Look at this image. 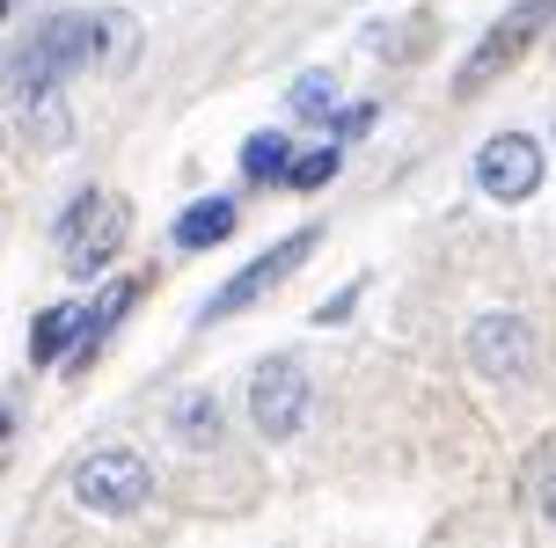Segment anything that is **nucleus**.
<instances>
[{
	"label": "nucleus",
	"instance_id": "obj_1",
	"mask_svg": "<svg viewBox=\"0 0 556 548\" xmlns=\"http://www.w3.org/2000/svg\"><path fill=\"white\" fill-rule=\"evenodd\" d=\"M103 29H111V15H103V23H96V15H45L37 37L15 44V95H23V110L52 103L66 74L96 66V59H103Z\"/></svg>",
	"mask_w": 556,
	"mask_h": 548
},
{
	"label": "nucleus",
	"instance_id": "obj_2",
	"mask_svg": "<svg viewBox=\"0 0 556 548\" xmlns=\"http://www.w3.org/2000/svg\"><path fill=\"white\" fill-rule=\"evenodd\" d=\"M52 234H59V248H66V278H96L117 248H125L132 213H125V197H111V191H74V205L52 219Z\"/></svg>",
	"mask_w": 556,
	"mask_h": 548
},
{
	"label": "nucleus",
	"instance_id": "obj_3",
	"mask_svg": "<svg viewBox=\"0 0 556 548\" xmlns=\"http://www.w3.org/2000/svg\"><path fill=\"white\" fill-rule=\"evenodd\" d=\"M549 23H556V0H513L498 23H491V37H483V44L462 59V74H454V95H483V88L498 81L505 66L528 52V44H534V37H542Z\"/></svg>",
	"mask_w": 556,
	"mask_h": 548
},
{
	"label": "nucleus",
	"instance_id": "obj_4",
	"mask_svg": "<svg viewBox=\"0 0 556 548\" xmlns=\"http://www.w3.org/2000/svg\"><path fill=\"white\" fill-rule=\"evenodd\" d=\"M74 497H81L88 512H103V520H125V512H139L154 497V468L132 446H103V454H88L74 468Z\"/></svg>",
	"mask_w": 556,
	"mask_h": 548
},
{
	"label": "nucleus",
	"instance_id": "obj_5",
	"mask_svg": "<svg viewBox=\"0 0 556 548\" xmlns=\"http://www.w3.org/2000/svg\"><path fill=\"white\" fill-rule=\"evenodd\" d=\"M469 366L498 387H520L534 373V322L528 315H476L469 322Z\"/></svg>",
	"mask_w": 556,
	"mask_h": 548
},
{
	"label": "nucleus",
	"instance_id": "obj_6",
	"mask_svg": "<svg viewBox=\"0 0 556 548\" xmlns=\"http://www.w3.org/2000/svg\"><path fill=\"white\" fill-rule=\"evenodd\" d=\"M307 395H315V387H307V373H301V358H264V366H256L250 373V424L264 438H293L301 432V417H307Z\"/></svg>",
	"mask_w": 556,
	"mask_h": 548
},
{
	"label": "nucleus",
	"instance_id": "obj_7",
	"mask_svg": "<svg viewBox=\"0 0 556 548\" xmlns=\"http://www.w3.org/2000/svg\"><path fill=\"white\" fill-rule=\"evenodd\" d=\"M307 256H315V227H301V234H286V242H278V248H264L256 264H242V271H235V278L220 285V293L205 301V322H227V315H242V307H256L264 293H271V285H286V278H293V264H307Z\"/></svg>",
	"mask_w": 556,
	"mask_h": 548
},
{
	"label": "nucleus",
	"instance_id": "obj_8",
	"mask_svg": "<svg viewBox=\"0 0 556 548\" xmlns=\"http://www.w3.org/2000/svg\"><path fill=\"white\" fill-rule=\"evenodd\" d=\"M542 146H534L528 132H491L483 139V154H476V183H483V197H498V205H520V197L542 191Z\"/></svg>",
	"mask_w": 556,
	"mask_h": 548
},
{
	"label": "nucleus",
	"instance_id": "obj_9",
	"mask_svg": "<svg viewBox=\"0 0 556 548\" xmlns=\"http://www.w3.org/2000/svg\"><path fill=\"white\" fill-rule=\"evenodd\" d=\"M132 301H139V285H132V278H117V285H103V301L88 307L81 344H74V358H66V373H88V366H96V352L111 344V329L125 322V307H132Z\"/></svg>",
	"mask_w": 556,
	"mask_h": 548
},
{
	"label": "nucleus",
	"instance_id": "obj_10",
	"mask_svg": "<svg viewBox=\"0 0 556 548\" xmlns=\"http://www.w3.org/2000/svg\"><path fill=\"white\" fill-rule=\"evenodd\" d=\"M81 307H45L37 322H29V366L45 373V366H59V358H74V344H81Z\"/></svg>",
	"mask_w": 556,
	"mask_h": 548
},
{
	"label": "nucleus",
	"instance_id": "obj_11",
	"mask_svg": "<svg viewBox=\"0 0 556 548\" xmlns=\"http://www.w3.org/2000/svg\"><path fill=\"white\" fill-rule=\"evenodd\" d=\"M227 432V410H220V395L213 387H191V395H176V438L191 446V454H213Z\"/></svg>",
	"mask_w": 556,
	"mask_h": 548
},
{
	"label": "nucleus",
	"instance_id": "obj_12",
	"mask_svg": "<svg viewBox=\"0 0 556 548\" xmlns=\"http://www.w3.org/2000/svg\"><path fill=\"white\" fill-rule=\"evenodd\" d=\"M235 227H242L235 197H198V205L176 213V248H213V242H227Z\"/></svg>",
	"mask_w": 556,
	"mask_h": 548
},
{
	"label": "nucleus",
	"instance_id": "obj_13",
	"mask_svg": "<svg viewBox=\"0 0 556 548\" xmlns=\"http://www.w3.org/2000/svg\"><path fill=\"white\" fill-rule=\"evenodd\" d=\"M242 176H250V183H286V176H293L286 132H250L242 139Z\"/></svg>",
	"mask_w": 556,
	"mask_h": 548
},
{
	"label": "nucleus",
	"instance_id": "obj_14",
	"mask_svg": "<svg viewBox=\"0 0 556 548\" xmlns=\"http://www.w3.org/2000/svg\"><path fill=\"white\" fill-rule=\"evenodd\" d=\"M286 110H293L301 125H330V117H337V81H330V74H301L293 95H286Z\"/></svg>",
	"mask_w": 556,
	"mask_h": 548
},
{
	"label": "nucleus",
	"instance_id": "obj_15",
	"mask_svg": "<svg viewBox=\"0 0 556 548\" xmlns=\"http://www.w3.org/2000/svg\"><path fill=\"white\" fill-rule=\"evenodd\" d=\"M337 168H344V146L330 139V146H315V154H301L286 183H293V191H323V183H337Z\"/></svg>",
	"mask_w": 556,
	"mask_h": 548
},
{
	"label": "nucleus",
	"instance_id": "obj_16",
	"mask_svg": "<svg viewBox=\"0 0 556 548\" xmlns=\"http://www.w3.org/2000/svg\"><path fill=\"white\" fill-rule=\"evenodd\" d=\"M528 490H534V505H542V520H556V438H542V454H534V468H528Z\"/></svg>",
	"mask_w": 556,
	"mask_h": 548
},
{
	"label": "nucleus",
	"instance_id": "obj_17",
	"mask_svg": "<svg viewBox=\"0 0 556 548\" xmlns=\"http://www.w3.org/2000/svg\"><path fill=\"white\" fill-rule=\"evenodd\" d=\"M29 139L52 154V146H66V110H59V95L52 103H29Z\"/></svg>",
	"mask_w": 556,
	"mask_h": 548
},
{
	"label": "nucleus",
	"instance_id": "obj_18",
	"mask_svg": "<svg viewBox=\"0 0 556 548\" xmlns=\"http://www.w3.org/2000/svg\"><path fill=\"white\" fill-rule=\"evenodd\" d=\"M366 125H374V110L359 103V110H344V117H337V132H330V139H337V146H344V139H359Z\"/></svg>",
	"mask_w": 556,
	"mask_h": 548
},
{
	"label": "nucleus",
	"instance_id": "obj_19",
	"mask_svg": "<svg viewBox=\"0 0 556 548\" xmlns=\"http://www.w3.org/2000/svg\"><path fill=\"white\" fill-rule=\"evenodd\" d=\"M352 301H359V285H352V293H337V301H323V315H315V322H323V329L344 322V315H352Z\"/></svg>",
	"mask_w": 556,
	"mask_h": 548
}]
</instances>
